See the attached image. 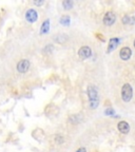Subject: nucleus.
<instances>
[{
  "instance_id": "nucleus-17",
  "label": "nucleus",
  "mask_w": 135,
  "mask_h": 152,
  "mask_svg": "<svg viewBox=\"0 0 135 152\" xmlns=\"http://www.w3.org/2000/svg\"><path fill=\"white\" fill-rule=\"evenodd\" d=\"M35 3L36 5H41V4H43V1H35Z\"/></svg>"
},
{
  "instance_id": "nucleus-16",
  "label": "nucleus",
  "mask_w": 135,
  "mask_h": 152,
  "mask_svg": "<svg viewBox=\"0 0 135 152\" xmlns=\"http://www.w3.org/2000/svg\"><path fill=\"white\" fill-rule=\"evenodd\" d=\"M76 152H87V150H85V148H79Z\"/></svg>"
},
{
  "instance_id": "nucleus-12",
  "label": "nucleus",
  "mask_w": 135,
  "mask_h": 152,
  "mask_svg": "<svg viewBox=\"0 0 135 152\" xmlns=\"http://www.w3.org/2000/svg\"><path fill=\"white\" fill-rule=\"evenodd\" d=\"M73 1H70V0H66L62 2V7H64V10H71L73 7Z\"/></svg>"
},
{
  "instance_id": "nucleus-10",
  "label": "nucleus",
  "mask_w": 135,
  "mask_h": 152,
  "mask_svg": "<svg viewBox=\"0 0 135 152\" xmlns=\"http://www.w3.org/2000/svg\"><path fill=\"white\" fill-rule=\"evenodd\" d=\"M49 30H50V20L47 19V20L42 23V26H41V28H40V34L41 35L47 34V32H49Z\"/></svg>"
},
{
  "instance_id": "nucleus-9",
  "label": "nucleus",
  "mask_w": 135,
  "mask_h": 152,
  "mask_svg": "<svg viewBox=\"0 0 135 152\" xmlns=\"http://www.w3.org/2000/svg\"><path fill=\"white\" fill-rule=\"evenodd\" d=\"M119 45V39L118 38H112V39H110L109 41V45H108V53H111L113 52L115 49H116V47Z\"/></svg>"
},
{
  "instance_id": "nucleus-11",
  "label": "nucleus",
  "mask_w": 135,
  "mask_h": 152,
  "mask_svg": "<svg viewBox=\"0 0 135 152\" xmlns=\"http://www.w3.org/2000/svg\"><path fill=\"white\" fill-rule=\"evenodd\" d=\"M135 22V18L131 16H123V24H133Z\"/></svg>"
},
{
  "instance_id": "nucleus-5",
  "label": "nucleus",
  "mask_w": 135,
  "mask_h": 152,
  "mask_svg": "<svg viewBox=\"0 0 135 152\" xmlns=\"http://www.w3.org/2000/svg\"><path fill=\"white\" fill-rule=\"evenodd\" d=\"M92 55V50L90 48L85 45V47H81L78 51V56L80 57L81 59H87Z\"/></svg>"
},
{
  "instance_id": "nucleus-13",
  "label": "nucleus",
  "mask_w": 135,
  "mask_h": 152,
  "mask_svg": "<svg viewBox=\"0 0 135 152\" xmlns=\"http://www.w3.org/2000/svg\"><path fill=\"white\" fill-rule=\"evenodd\" d=\"M60 23L64 26H68L70 24V17L69 16H62L60 19Z\"/></svg>"
},
{
  "instance_id": "nucleus-7",
  "label": "nucleus",
  "mask_w": 135,
  "mask_h": 152,
  "mask_svg": "<svg viewBox=\"0 0 135 152\" xmlns=\"http://www.w3.org/2000/svg\"><path fill=\"white\" fill-rule=\"evenodd\" d=\"M131 55H132V51H131V49L128 47L123 48L120 50V52H119V56H120V58L123 60H129Z\"/></svg>"
},
{
  "instance_id": "nucleus-8",
  "label": "nucleus",
  "mask_w": 135,
  "mask_h": 152,
  "mask_svg": "<svg viewBox=\"0 0 135 152\" xmlns=\"http://www.w3.org/2000/svg\"><path fill=\"white\" fill-rule=\"evenodd\" d=\"M117 128H118V130L120 131L123 134H127V133L130 131V126H129V124L127 123V121H125L118 123V125H117Z\"/></svg>"
},
{
  "instance_id": "nucleus-2",
  "label": "nucleus",
  "mask_w": 135,
  "mask_h": 152,
  "mask_svg": "<svg viewBox=\"0 0 135 152\" xmlns=\"http://www.w3.org/2000/svg\"><path fill=\"white\" fill-rule=\"evenodd\" d=\"M133 96V90H132V87L131 85L129 83H125L123 86V88H121V98L125 102H128L131 100Z\"/></svg>"
},
{
  "instance_id": "nucleus-15",
  "label": "nucleus",
  "mask_w": 135,
  "mask_h": 152,
  "mask_svg": "<svg viewBox=\"0 0 135 152\" xmlns=\"http://www.w3.org/2000/svg\"><path fill=\"white\" fill-rule=\"evenodd\" d=\"M55 140H56V142H58V144H62V142H63V138H62V136H60V135H57Z\"/></svg>"
},
{
  "instance_id": "nucleus-4",
  "label": "nucleus",
  "mask_w": 135,
  "mask_h": 152,
  "mask_svg": "<svg viewBox=\"0 0 135 152\" xmlns=\"http://www.w3.org/2000/svg\"><path fill=\"white\" fill-rule=\"evenodd\" d=\"M115 20H116V16H115V14H114L113 12H107L106 13V15H104V23L106 24V26H112V24L115 22Z\"/></svg>"
},
{
  "instance_id": "nucleus-18",
  "label": "nucleus",
  "mask_w": 135,
  "mask_h": 152,
  "mask_svg": "<svg viewBox=\"0 0 135 152\" xmlns=\"http://www.w3.org/2000/svg\"><path fill=\"white\" fill-rule=\"evenodd\" d=\"M134 47H135V41H134Z\"/></svg>"
},
{
  "instance_id": "nucleus-1",
  "label": "nucleus",
  "mask_w": 135,
  "mask_h": 152,
  "mask_svg": "<svg viewBox=\"0 0 135 152\" xmlns=\"http://www.w3.org/2000/svg\"><path fill=\"white\" fill-rule=\"evenodd\" d=\"M88 96L89 99H90V106L91 108L95 109V108L98 106V92L96 87L94 86H89L88 87Z\"/></svg>"
},
{
  "instance_id": "nucleus-3",
  "label": "nucleus",
  "mask_w": 135,
  "mask_h": 152,
  "mask_svg": "<svg viewBox=\"0 0 135 152\" xmlns=\"http://www.w3.org/2000/svg\"><path fill=\"white\" fill-rule=\"evenodd\" d=\"M30 69V61L28 59H22L17 64V70L19 73H26Z\"/></svg>"
},
{
  "instance_id": "nucleus-14",
  "label": "nucleus",
  "mask_w": 135,
  "mask_h": 152,
  "mask_svg": "<svg viewBox=\"0 0 135 152\" xmlns=\"http://www.w3.org/2000/svg\"><path fill=\"white\" fill-rule=\"evenodd\" d=\"M104 113H106V115H110V116H112V115L115 114V111H114L113 109H107Z\"/></svg>"
},
{
  "instance_id": "nucleus-6",
  "label": "nucleus",
  "mask_w": 135,
  "mask_h": 152,
  "mask_svg": "<svg viewBox=\"0 0 135 152\" xmlns=\"http://www.w3.org/2000/svg\"><path fill=\"white\" fill-rule=\"evenodd\" d=\"M38 18V14L37 12H36L35 10L31 9V10H28V11H26V19L28 20L30 23H33V22H35L36 20H37Z\"/></svg>"
}]
</instances>
